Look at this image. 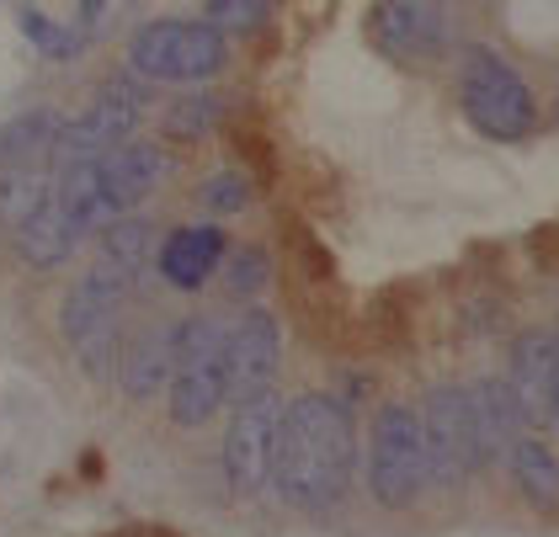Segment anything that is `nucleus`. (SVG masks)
Wrapping results in <instances>:
<instances>
[{
  "instance_id": "nucleus-19",
  "label": "nucleus",
  "mask_w": 559,
  "mask_h": 537,
  "mask_svg": "<svg viewBox=\"0 0 559 537\" xmlns=\"http://www.w3.org/2000/svg\"><path fill=\"white\" fill-rule=\"evenodd\" d=\"M507 463H512L516 490L533 500V505L555 511L559 505V457L549 453V442H538V437H527V431H522L512 448H507Z\"/></svg>"
},
{
  "instance_id": "nucleus-18",
  "label": "nucleus",
  "mask_w": 559,
  "mask_h": 537,
  "mask_svg": "<svg viewBox=\"0 0 559 537\" xmlns=\"http://www.w3.org/2000/svg\"><path fill=\"white\" fill-rule=\"evenodd\" d=\"M53 139H59V112H22L0 128V170H22V166H44L53 155Z\"/></svg>"
},
{
  "instance_id": "nucleus-16",
  "label": "nucleus",
  "mask_w": 559,
  "mask_h": 537,
  "mask_svg": "<svg viewBox=\"0 0 559 537\" xmlns=\"http://www.w3.org/2000/svg\"><path fill=\"white\" fill-rule=\"evenodd\" d=\"M118 383H123L129 399H155V394H166V383H171V325L144 331L129 351L118 357Z\"/></svg>"
},
{
  "instance_id": "nucleus-15",
  "label": "nucleus",
  "mask_w": 559,
  "mask_h": 537,
  "mask_svg": "<svg viewBox=\"0 0 559 537\" xmlns=\"http://www.w3.org/2000/svg\"><path fill=\"white\" fill-rule=\"evenodd\" d=\"M469 405H474V431H479L485 463L507 457V448L527 431V420H522V410H516L507 378H479V383L469 389Z\"/></svg>"
},
{
  "instance_id": "nucleus-14",
  "label": "nucleus",
  "mask_w": 559,
  "mask_h": 537,
  "mask_svg": "<svg viewBox=\"0 0 559 537\" xmlns=\"http://www.w3.org/2000/svg\"><path fill=\"white\" fill-rule=\"evenodd\" d=\"M224 229L218 224H181L176 235H166V246L155 250V266H160V277L181 293H198L209 277L218 272V261H224Z\"/></svg>"
},
{
  "instance_id": "nucleus-28",
  "label": "nucleus",
  "mask_w": 559,
  "mask_h": 537,
  "mask_svg": "<svg viewBox=\"0 0 559 537\" xmlns=\"http://www.w3.org/2000/svg\"><path fill=\"white\" fill-rule=\"evenodd\" d=\"M549 420L559 426V368H555V415H549Z\"/></svg>"
},
{
  "instance_id": "nucleus-8",
  "label": "nucleus",
  "mask_w": 559,
  "mask_h": 537,
  "mask_svg": "<svg viewBox=\"0 0 559 537\" xmlns=\"http://www.w3.org/2000/svg\"><path fill=\"white\" fill-rule=\"evenodd\" d=\"M277 431H283V399L272 389L240 394L229 431H224V479L235 496H257L261 485H272Z\"/></svg>"
},
{
  "instance_id": "nucleus-22",
  "label": "nucleus",
  "mask_w": 559,
  "mask_h": 537,
  "mask_svg": "<svg viewBox=\"0 0 559 537\" xmlns=\"http://www.w3.org/2000/svg\"><path fill=\"white\" fill-rule=\"evenodd\" d=\"M16 27H22V38L33 43L44 59H53V64H70V59L81 53V33H75V27H59L53 16L33 11V5H22V11H16Z\"/></svg>"
},
{
  "instance_id": "nucleus-25",
  "label": "nucleus",
  "mask_w": 559,
  "mask_h": 537,
  "mask_svg": "<svg viewBox=\"0 0 559 537\" xmlns=\"http://www.w3.org/2000/svg\"><path fill=\"white\" fill-rule=\"evenodd\" d=\"M266 288V250H235L229 255V293L235 298H251V293Z\"/></svg>"
},
{
  "instance_id": "nucleus-26",
  "label": "nucleus",
  "mask_w": 559,
  "mask_h": 537,
  "mask_svg": "<svg viewBox=\"0 0 559 537\" xmlns=\"http://www.w3.org/2000/svg\"><path fill=\"white\" fill-rule=\"evenodd\" d=\"M133 0H81V16H75V33H81V43H91V38H102L123 11H129Z\"/></svg>"
},
{
  "instance_id": "nucleus-12",
  "label": "nucleus",
  "mask_w": 559,
  "mask_h": 537,
  "mask_svg": "<svg viewBox=\"0 0 559 537\" xmlns=\"http://www.w3.org/2000/svg\"><path fill=\"white\" fill-rule=\"evenodd\" d=\"M283 362V335H277V320L266 309H251L240 314L229 335H224V372H229V399L251 394V389H266L272 372Z\"/></svg>"
},
{
  "instance_id": "nucleus-1",
  "label": "nucleus",
  "mask_w": 559,
  "mask_h": 537,
  "mask_svg": "<svg viewBox=\"0 0 559 537\" xmlns=\"http://www.w3.org/2000/svg\"><path fill=\"white\" fill-rule=\"evenodd\" d=\"M352 463H357L352 410L336 394H299L294 405H283L272 485L288 505H299V511L336 505L352 485Z\"/></svg>"
},
{
  "instance_id": "nucleus-20",
  "label": "nucleus",
  "mask_w": 559,
  "mask_h": 537,
  "mask_svg": "<svg viewBox=\"0 0 559 537\" xmlns=\"http://www.w3.org/2000/svg\"><path fill=\"white\" fill-rule=\"evenodd\" d=\"M48 198H53V170H44V166L0 170V229L16 235Z\"/></svg>"
},
{
  "instance_id": "nucleus-24",
  "label": "nucleus",
  "mask_w": 559,
  "mask_h": 537,
  "mask_svg": "<svg viewBox=\"0 0 559 537\" xmlns=\"http://www.w3.org/2000/svg\"><path fill=\"white\" fill-rule=\"evenodd\" d=\"M198 203L209 207V213H240V207L251 203V181L235 176V170H218V176H209L198 187Z\"/></svg>"
},
{
  "instance_id": "nucleus-13",
  "label": "nucleus",
  "mask_w": 559,
  "mask_h": 537,
  "mask_svg": "<svg viewBox=\"0 0 559 537\" xmlns=\"http://www.w3.org/2000/svg\"><path fill=\"white\" fill-rule=\"evenodd\" d=\"M555 368H559V335L522 331L512 341L507 389H512L516 410H522L527 426H549V415H555Z\"/></svg>"
},
{
  "instance_id": "nucleus-5",
  "label": "nucleus",
  "mask_w": 559,
  "mask_h": 537,
  "mask_svg": "<svg viewBox=\"0 0 559 537\" xmlns=\"http://www.w3.org/2000/svg\"><path fill=\"white\" fill-rule=\"evenodd\" d=\"M229 59V43L209 22H181V16H160L144 22L129 38V70L160 85H198L214 81Z\"/></svg>"
},
{
  "instance_id": "nucleus-21",
  "label": "nucleus",
  "mask_w": 559,
  "mask_h": 537,
  "mask_svg": "<svg viewBox=\"0 0 559 537\" xmlns=\"http://www.w3.org/2000/svg\"><path fill=\"white\" fill-rule=\"evenodd\" d=\"M150 246H155V235H150V224H144V218H133V213L112 218V224L102 229V261L123 266L129 277L150 261Z\"/></svg>"
},
{
  "instance_id": "nucleus-2",
  "label": "nucleus",
  "mask_w": 559,
  "mask_h": 537,
  "mask_svg": "<svg viewBox=\"0 0 559 537\" xmlns=\"http://www.w3.org/2000/svg\"><path fill=\"white\" fill-rule=\"evenodd\" d=\"M224 335L209 314H192L171 325V383H166V415L176 426H209L229 399V372H224Z\"/></svg>"
},
{
  "instance_id": "nucleus-10",
  "label": "nucleus",
  "mask_w": 559,
  "mask_h": 537,
  "mask_svg": "<svg viewBox=\"0 0 559 537\" xmlns=\"http://www.w3.org/2000/svg\"><path fill=\"white\" fill-rule=\"evenodd\" d=\"M448 22H453V0H379L368 38L379 43V53H389V59L416 64V59L442 53Z\"/></svg>"
},
{
  "instance_id": "nucleus-27",
  "label": "nucleus",
  "mask_w": 559,
  "mask_h": 537,
  "mask_svg": "<svg viewBox=\"0 0 559 537\" xmlns=\"http://www.w3.org/2000/svg\"><path fill=\"white\" fill-rule=\"evenodd\" d=\"M107 537H171V533H160V527L139 522V527H118V533H107Z\"/></svg>"
},
{
  "instance_id": "nucleus-23",
  "label": "nucleus",
  "mask_w": 559,
  "mask_h": 537,
  "mask_svg": "<svg viewBox=\"0 0 559 537\" xmlns=\"http://www.w3.org/2000/svg\"><path fill=\"white\" fill-rule=\"evenodd\" d=\"M203 16L218 33H257L272 16V0H203Z\"/></svg>"
},
{
  "instance_id": "nucleus-9",
  "label": "nucleus",
  "mask_w": 559,
  "mask_h": 537,
  "mask_svg": "<svg viewBox=\"0 0 559 537\" xmlns=\"http://www.w3.org/2000/svg\"><path fill=\"white\" fill-rule=\"evenodd\" d=\"M139 112H144V91L133 81H107L96 91L81 118L59 123V139H53V170L59 166H75V160H102L107 150L129 144L133 128H139Z\"/></svg>"
},
{
  "instance_id": "nucleus-7",
  "label": "nucleus",
  "mask_w": 559,
  "mask_h": 537,
  "mask_svg": "<svg viewBox=\"0 0 559 537\" xmlns=\"http://www.w3.org/2000/svg\"><path fill=\"white\" fill-rule=\"evenodd\" d=\"M416 420H421L427 479H437V485H464L469 474L485 468V448H479V431H474L469 389H453V383L431 389Z\"/></svg>"
},
{
  "instance_id": "nucleus-11",
  "label": "nucleus",
  "mask_w": 559,
  "mask_h": 537,
  "mask_svg": "<svg viewBox=\"0 0 559 537\" xmlns=\"http://www.w3.org/2000/svg\"><path fill=\"white\" fill-rule=\"evenodd\" d=\"M166 170H171V160H166L160 144L129 139V144H118V150H107L96 160V192H102V203H107L112 218H123V213H133L166 181Z\"/></svg>"
},
{
  "instance_id": "nucleus-6",
  "label": "nucleus",
  "mask_w": 559,
  "mask_h": 537,
  "mask_svg": "<svg viewBox=\"0 0 559 537\" xmlns=\"http://www.w3.org/2000/svg\"><path fill=\"white\" fill-rule=\"evenodd\" d=\"M427 485V453H421V420L411 405H384L373 415L368 437V496L384 511H405Z\"/></svg>"
},
{
  "instance_id": "nucleus-4",
  "label": "nucleus",
  "mask_w": 559,
  "mask_h": 537,
  "mask_svg": "<svg viewBox=\"0 0 559 537\" xmlns=\"http://www.w3.org/2000/svg\"><path fill=\"white\" fill-rule=\"evenodd\" d=\"M133 277L112 261H96L91 272H81V283L64 293L59 303V335L64 346L86 362V372H107L118 357V320L129 303Z\"/></svg>"
},
{
  "instance_id": "nucleus-3",
  "label": "nucleus",
  "mask_w": 559,
  "mask_h": 537,
  "mask_svg": "<svg viewBox=\"0 0 559 537\" xmlns=\"http://www.w3.org/2000/svg\"><path fill=\"white\" fill-rule=\"evenodd\" d=\"M459 102L485 139L516 144L538 128V96L533 85L516 75L496 48H464V70H459Z\"/></svg>"
},
{
  "instance_id": "nucleus-17",
  "label": "nucleus",
  "mask_w": 559,
  "mask_h": 537,
  "mask_svg": "<svg viewBox=\"0 0 559 537\" xmlns=\"http://www.w3.org/2000/svg\"><path fill=\"white\" fill-rule=\"evenodd\" d=\"M11 246H16V255H22L27 266H38V272H44V266L70 261V255H75V246H81V235L70 229V218H64V213H59V203L48 198V203L38 207V213H33V218H27L16 235H11Z\"/></svg>"
}]
</instances>
